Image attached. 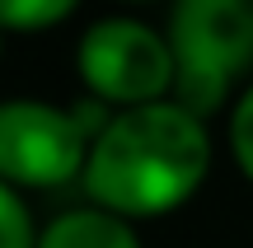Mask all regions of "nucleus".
<instances>
[{"label": "nucleus", "instance_id": "1", "mask_svg": "<svg viewBox=\"0 0 253 248\" xmlns=\"http://www.w3.org/2000/svg\"><path fill=\"white\" fill-rule=\"evenodd\" d=\"M207 169L211 141L202 117L178 99H160L113 112V122L94 136L80 178L94 206L122 220H145L183 206L202 187Z\"/></svg>", "mask_w": 253, "mask_h": 248}, {"label": "nucleus", "instance_id": "2", "mask_svg": "<svg viewBox=\"0 0 253 248\" xmlns=\"http://www.w3.org/2000/svg\"><path fill=\"white\" fill-rule=\"evenodd\" d=\"M169 47L178 66L173 99L211 117L253 66V0H173Z\"/></svg>", "mask_w": 253, "mask_h": 248}, {"label": "nucleus", "instance_id": "3", "mask_svg": "<svg viewBox=\"0 0 253 248\" xmlns=\"http://www.w3.org/2000/svg\"><path fill=\"white\" fill-rule=\"evenodd\" d=\"M108 103L52 108L38 99L0 103V178L9 187H61L84 174L89 145L108 127Z\"/></svg>", "mask_w": 253, "mask_h": 248}, {"label": "nucleus", "instance_id": "4", "mask_svg": "<svg viewBox=\"0 0 253 248\" xmlns=\"http://www.w3.org/2000/svg\"><path fill=\"white\" fill-rule=\"evenodd\" d=\"M75 71L99 103H118V108L160 103L178 80L169 37H160L141 19L89 24L80 47H75Z\"/></svg>", "mask_w": 253, "mask_h": 248}, {"label": "nucleus", "instance_id": "5", "mask_svg": "<svg viewBox=\"0 0 253 248\" xmlns=\"http://www.w3.org/2000/svg\"><path fill=\"white\" fill-rule=\"evenodd\" d=\"M38 248H141L131 220L103 211V206H80V211H61L42 234Z\"/></svg>", "mask_w": 253, "mask_h": 248}, {"label": "nucleus", "instance_id": "6", "mask_svg": "<svg viewBox=\"0 0 253 248\" xmlns=\"http://www.w3.org/2000/svg\"><path fill=\"white\" fill-rule=\"evenodd\" d=\"M80 0H0V28L5 33H33V28L61 24Z\"/></svg>", "mask_w": 253, "mask_h": 248}, {"label": "nucleus", "instance_id": "7", "mask_svg": "<svg viewBox=\"0 0 253 248\" xmlns=\"http://www.w3.org/2000/svg\"><path fill=\"white\" fill-rule=\"evenodd\" d=\"M0 248H38V230L28 220V206L0 178Z\"/></svg>", "mask_w": 253, "mask_h": 248}, {"label": "nucleus", "instance_id": "8", "mask_svg": "<svg viewBox=\"0 0 253 248\" xmlns=\"http://www.w3.org/2000/svg\"><path fill=\"white\" fill-rule=\"evenodd\" d=\"M230 150H235L244 178L253 183V84L239 94V103H235V117H230Z\"/></svg>", "mask_w": 253, "mask_h": 248}, {"label": "nucleus", "instance_id": "9", "mask_svg": "<svg viewBox=\"0 0 253 248\" xmlns=\"http://www.w3.org/2000/svg\"><path fill=\"white\" fill-rule=\"evenodd\" d=\"M0 47H5V28H0Z\"/></svg>", "mask_w": 253, "mask_h": 248}, {"label": "nucleus", "instance_id": "10", "mask_svg": "<svg viewBox=\"0 0 253 248\" xmlns=\"http://www.w3.org/2000/svg\"><path fill=\"white\" fill-rule=\"evenodd\" d=\"M136 5H141V0H136Z\"/></svg>", "mask_w": 253, "mask_h": 248}]
</instances>
